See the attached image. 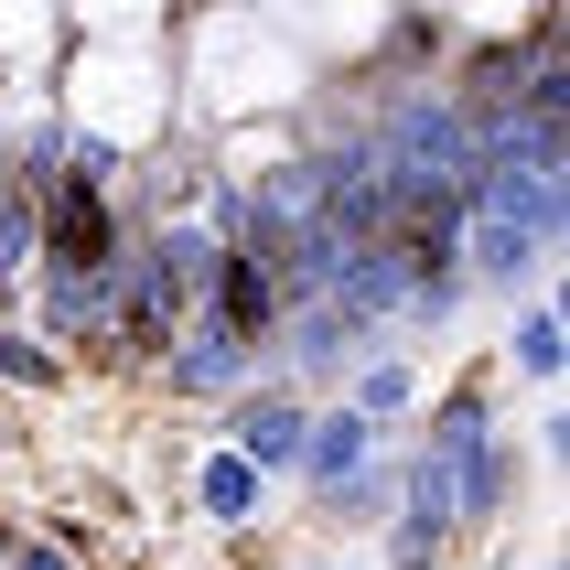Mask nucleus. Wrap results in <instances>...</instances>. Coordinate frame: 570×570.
<instances>
[{
	"instance_id": "obj_1",
	"label": "nucleus",
	"mask_w": 570,
	"mask_h": 570,
	"mask_svg": "<svg viewBox=\"0 0 570 570\" xmlns=\"http://www.w3.org/2000/svg\"><path fill=\"white\" fill-rule=\"evenodd\" d=\"M302 431H313V399H291L281 377H248V387L216 410V442L237 452L258 484H291V463H302Z\"/></svg>"
},
{
	"instance_id": "obj_2",
	"label": "nucleus",
	"mask_w": 570,
	"mask_h": 570,
	"mask_svg": "<svg viewBox=\"0 0 570 570\" xmlns=\"http://www.w3.org/2000/svg\"><path fill=\"white\" fill-rule=\"evenodd\" d=\"M452 269H463V291L474 302H539V291H560V258L539 248V237H517V226H495V216H474L463 226V248H452Z\"/></svg>"
},
{
	"instance_id": "obj_3",
	"label": "nucleus",
	"mask_w": 570,
	"mask_h": 570,
	"mask_svg": "<svg viewBox=\"0 0 570 570\" xmlns=\"http://www.w3.org/2000/svg\"><path fill=\"white\" fill-rule=\"evenodd\" d=\"M281 281L258 269L248 248H216V269H205V291H194V323H216L226 345H248V355H269V334H281Z\"/></svg>"
},
{
	"instance_id": "obj_4",
	"label": "nucleus",
	"mask_w": 570,
	"mask_h": 570,
	"mask_svg": "<svg viewBox=\"0 0 570 570\" xmlns=\"http://www.w3.org/2000/svg\"><path fill=\"white\" fill-rule=\"evenodd\" d=\"M151 377L173 387V399H194V410H226V399L258 377V355H248V345H226L216 323H184V334L161 345V366H151Z\"/></svg>"
},
{
	"instance_id": "obj_5",
	"label": "nucleus",
	"mask_w": 570,
	"mask_h": 570,
	"mask_svg": "<svg viewBox=\"0 0 570 570\" xmlns=\"http://www.w3.org/2000/svg\"><path fill=\"white\" fill-rule=\"evenodd\" d=\"M366 463H387V442L345 410V399H313V431H302V463H291V484H302V495H323V484L366 474Z\"/></svg>"
},
{
	"instance_id": "obj_6",
	"label": "nucleus",
	"mask_w": 570,
	"mask_h": 570,
	"mask_svg": "<svg viewBox=\"0 0 570 570\" xmlns=\"http://www.w3.org/2000/svg\"><path fill=\"white\" fill-rule=\"evenodd\" d=\"M184 495H194V517H205V528H226V539H248L258 517H269V484H258L226 442H205V452L184 463Z\"/></svg>"
},
{
	"instance_id": "obj_7",
	"label": "nucleus",
	"mask_w": 570,
	"mask_h": 570,
	"mask_svg": "<svg viewBox=\"0 0 570 570\" xmlns=\"http://www.w3.org/2000/svg\"><path fill=\"white\" fill-rule=\"evenodd\" d=\"M334 399H345V410H355V420H366V431L387 442V431H410V420H420V399H431V377H420V355L377 345V355H366V366H355L345 387H334Z\"/></svg>"
},
{
	"instance_id": "obj_8",
	"label": "nucleus",
	"mask_w": 570,
	"mask_h": 570,
	"mask_svg": "<svg viewBox=\"0 0 570 570\" xmlns=\"http://www.w3.org/2000/svg\"><path fill=\"white\" fill-rule=\"evenodd\" d=\"M507 377H517V387H539V399H560V377H570L560 291H539V302H517V313H507Z\"/></svg>"
},
{
	"instance_id": "obj_9",
	"label": "nucleus",
	"mask_w": 570,
	"mask_h": 570,
	"mask_svg": "<svg viewBox=\"0 0 570 570\" xmlns=\"http://www.w3.org/2000/svg\"><path fill=\"white\" fill-rule=\"evenodd\" d=\"M302 507H313V528H334V539H377L387 517H399V474H387V463H366V474L323 484V495H302Z\"/></svg>"
},
{
	"instance_id": "obj_10",
	"label": "nucleus",
	"mask_w": 570,
	"mask_h": 570,
	"mask_svg": "<svg viewBox=\"0 0 570 570\" xmlns=\"http://www.w3.org/2000/svg\"><path fill=\"white\" fill-rule=\"evenodd\" d=\"M0 387H22V399H65V387H76V366H65L32 323H0Z\"/></svg>"
},
{
	"instance_id": "obj_11",
	"label": "nucleus",
	"mask_w": 570,
	"mask_h": 570,
	"mask_svg": "<svg viewBox=\"0 0 570 570\" xmlns=\"http://www.w3.org/2000/svg\"><path fill=\"white\" fill-rule=\"evenodd\" d=\"M366 549H377L366 570H452V539H442V528H420V517H387Z\"/></svg>"
},
{
	"instance_id": "obj_12",
	"label": "nucleus",
	"mask_w": 570,
	"mask_h": 570,
	"mask_svg": "<svg viewBox=\"0 0 570 570\" xmlns=\"http://www.w3.org/2000/svg\"><path fill=\"white\" fill-rule=\"evenodd\" d=\"M0 570H76V549L55 528H0Z\"/></svg>"
},
{
	"instance_id": "obj_13",
	"label": "nucleus",
	"mask_w": 570,
	"mask_h": 570,
	"mask_svg": "<svg viewBox=\"0 0 570 570\" xmlns=\"http://www.w3.org/2000/svg\"><path fill=\"white\" fill-rule=\"evenodd\" d=\"M0 323H22V291H0Z\"/></svg>"
},
{
	"instance_id": "obj_14",
	"label": "nucleus",
	"mask_w": 570,
	"mask_h": 570,
	"mask_svg": "<svg viewBox=\"0 0 570 570\" xmlns=\"http://www.w3.org/2000/svg\"><path fill=\"white\" fill-rule=\"evenodd\" d=\"M302 570H366V560H302Z\"/></svg>"
},
{
	"instance_id": "obj_15",
	"label": "nucleus",
	"mask_w": 570,
	"mask_h": 570,
	"mask_svg": "<svg viewBox=\"0 0 570 570\" xmlns=\"http://www.w3.org/2000/svg\"><path fill=\"white\" fill-rule=\"evenodd\" d=\"M11 442H22V431H11V410H0V452H11Z\"/></svg>"
}]
</instances>
